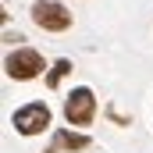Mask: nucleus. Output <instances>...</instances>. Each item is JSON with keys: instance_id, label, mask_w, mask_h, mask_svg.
<instances>
[{"instance_id": "nucleus-6", "label": "nucleus", "mask_w": 153, "mask_h": 153, "mask_svg": "<svg viewBox=\"0 0 153 153\" xmlns=\"http://www.w3.org/2000/svg\"><path fill=\"white\" fill-rule=\"evenodd\" d=\"M64 75H71V61H68V57H57V61L50 64V71H46V89H57Z\"/></svg>"}, {"instance_id": "nucleus-2", "label": "nucleus", "mask_w": 153, "mask_h": 153, "mask_svg": "<svg viewBox=\"0 0 153 153\" xmlns=\"http://www.w3.org/2000/svg\"><path fill=\"white\" fill-rule=\"evenodd\" d=\"M53 125V111H50V103L46 100H29V103H22L14 114H11V128L18 132V135H43L46 128Z\"/></svg>"}, {"instance_id": "nucleus-4", "label": "nucleus", "mask_w": 153, "mask_h": 153, "mask_svg": "<svg viewBox=\"0 0 153 153\" xmlns=\"http://www.w3.org/2000/svg\"><path fill=\"white\" fill-rule=\"evenodd\" d=\"M29 14H32V22L43 32H64V29H71V11L61 0H36Z\"/></svg>"}, {"instance_id": "nucleus-1", "label": "nucleus", "mask_w": 153, "mask_h": 153, "mask_svg": "<svg viewBox=\"0 0 153 153\" xmlns=\"http://www.w3.org/2000/svg\"><path fill=\"white\" fill-rule=\"evenodd\" d=\"M43 71H46V57L32 46H18V50L4 53V75L14 78V82H32Z\"/></svg>"}, {"instance_id": "nucleus-5", "label": "nucleus", "mask_w": 153, "mask_h": 153, "mask_svg": "<svg viewBox=\"0 0 153 153\" xmlns=\"http://www.w3.org/2000/svg\"><path fill=\"white\" fill-rule=\"evenodd\" d=\"M93 146V139L82 132V128H53V150L64 153H82Z\"/></svg>"}, {"instance_id": "nucleus-3", "label": "nucleus", "mask_w": 153, "mask_h": 153, "mask_svg": "<svg viewBox=\"0 0 153 153\" xmlns=\"http://www.w3.org/2000/svg\"><path fill=\"white\" fill-rule=\"evenodd\" d=\"M61 114L64 121L71 125V128H89L93 125V117H96V93L89 89V85H75L68 96H64V107H61Z\"/></svg>"}, {"instance_id": "nucleus-7", "label": "nucleus", "mask_w": 153, "mask_h": 153, "mask_svg": "<svg viewBox=\"0 0 153 153\" xmlns=\"http://www.w3.org/2000/svg\"><path fill=\"white\" fill-rule=\"evenodd\" d=\"M43 153H61V150H53V146H50V150H43Z\"/></svg>"}]
</instances>
